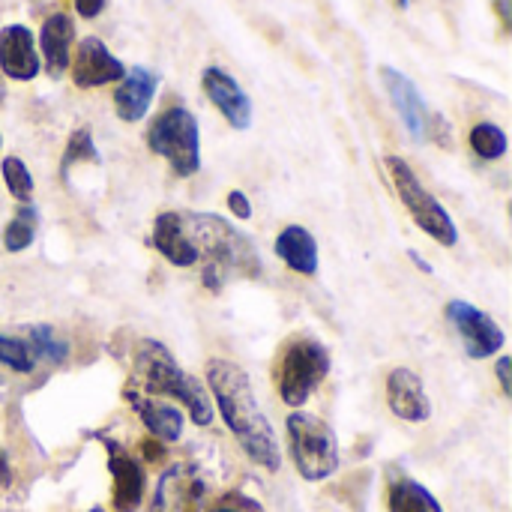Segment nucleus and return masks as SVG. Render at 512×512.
Wrapping results in <instances>:
<instances>
[{
	"instance_id": "1",
	"label": "nucleus",
	"mask_w": 512,
	"mask_h": 512,
	"mask_svg": "<svg viewBox=\"0 0 512 512\" xmlns=\"http://www.w3.org/2000/svg\"><path fill=\"white\" fill-rule=\"evenodd\" d=\"M150 243L174 264L195 267L204 261V282L219 288V279L258 276L255 246L213 213H159Z\"/></svg>"
},
{
	"instance_id": "2",
	"label": "nucleus",
	"mask_w": 512,
	"mask_h": 512,
	"mask_svg": "<svg viewBox=\"0 0 512 512\" xmlns=\"http://www.w3.org/2000/svg\"><path fill=\"white\" fill-rule=\"evenodd\" d=\"M207 387L219 405L222 420L240 441L243 453L255 465L276 474L282 468L279 444H276V435H273L258 399H255L249 375L231 360H210L207 363Z\"/></svg>"
},
{
	"instance_id": "3",
	"label": "nucleus",
	"mask_w": 512,
	"mask_h": 512,
	"mask_svg": "<svg viewBox=\"0 0 512 512\" xmlns=\"http://www.w3.org/2000/svg\"><path fill=\"white\" fill-rule=\"evenodd\" d=\"M135 381L144 387L150 396H168L177 399L195 426H210L213 423V402L204 390V384L192 375H186L174 357L168 354L165 345L159 342H141L138 357H135Z\"/></svg>"
},
{
	"instance_id": "4",
	"label": "nucleus",
	"mask_w": 512,
	"mask_h": 512,
	"mask_svg": "<svg viewBox=\"0 0 512 512\" xmlns=\"http://www.w3.org/2000/svg\"><path fill=\"white\" fill-rule=\"evenodd\" d=\"M147 147L162 156L177 177H192L201 168V132L189 108L171 105L147 126Z\"/></svg>"
},
{
	"instance_id": "5",
	"label": "nucleus",
	"mask_w": 512,
	"mask_h": 512,
	"mask_svg": "<svg viewBox=\"0 0 512 512\" xmlns=\"http://www.w3.org/2000/svg\"><path fill=\"white\" fill-rule=\"evenodd\" d=\"M330 372V351L315 339H291L276 366L279 396L291 408H303L309 396L318 390V384Z\"/></svg>"
},
{
	"instance_id": "6",
	"label": "nucleus",
	"mask_w": 512,
	"mask_h": 512,
	"mask_svg": "<svg viewBox=\"0 0 512 512\" xmlns=\"http://www.w3.org/2000/svg\"><path fill=\"white\" fill-rule=\"evenodd\" d=\"M288 444H291V456H294V465L303 480L321 483L336 474L339 444H336L333 429L324 420L303 414V411L291 414L288 417Z\"/></svg>"
},
{
	"instance_id": "7",
	"label": "nucleus",
	"mask_w": 512,
	"mask_h": 512,
	"mask_svg": "<svg viewBox=\"0 0 512 512\" xmlns=\"http://www.w3.org/2000/svg\"><path fill=\"white\" fill-rule=\"evenodd\" d=\"M384 165H387V171H390V177H393V186H396L402 204L408 207L411 219H414L429 237H435L438 243L456 246L459 231H456L453 216H450V213L444 210V204L420 183V177L414 174V168H411L402 156H387Z\"/></svg>"
},
{
	"instance_id": "8",
	"label": "nucleus",
	"mask_w": 512,
	"mask_h": 512,
	"mask_svg": "<svg viewBox=\"0 0 512 512\" xmlns=\"http://www.w3.org/2000/svg\"><path fill=\"white\" fill-rule=\"evenodd\" d=\"M447 321L456 327V333L465 342V351L471 360H486L492 354H498L504 348V330L495 324V318H489L483 309H477L474 303L465 300H450L447 303Z\"/></svg>"
},
{
	"instance_id": "9",
	"label": "nucleus",
	"mask_w": 512,
	"mask_h": 512,
	"mask_svg": "<svg viewBox=\"0 0 512 512\" xmlns=\"http://www.w3.org/2000/svg\"><path fill=\"white\" fill-rule=\"evenodd\" d=\"M69 69H72V81L78 87H102V84L120 81L126 75V66L96 36L81 39V45L75 48V57L69 60Z\"/></svg>"
},
{
	"instance_id": "10",
	"label": "nucleus",
	"mask_w": 512,
	"mask_h": 512,
	"mask_svg": "<svg viewBox=\"0 0 512 512\" xmlns=\"http://www.w3.org/2000/svg\"><path fill=\"white\" fill-rule=\"evenodd\" d=\"M201 87L207 99L219 108V114L234 126V129H249L252 126V99L246 90L237 84V78L219 66H207L201 75Z\"/></svg>"
},
{
	"instance_id": "11",
	"label": "nucleus",
	"mask_w": 512,
	"mask_h": 512,
	"mask_svg": "<svg viewBox=\"0 0 512 512\" xmlns=\"http://www.w3.org/2000/svg\"><path fill=\"white\" fill-rule=\"evenodd\" d=\"M381 78H384V87H387V93H390V99H393V105H396L405 129H408V135L414 141H426V126H429L432 111L426 108V99L420 96L417 84L405 72H399L393 66H381Z\"/></svg>"
},
{
	"instance_id": "12",
	"label": "nucleus",
	"mask_w": 512,
	"mask_h": 512,
	"mask_svg": "<svg viewBox=\"0 0 512 512\" xmlns=\"http://www.w3.org/2000/svg\"><path fill=\"white\" fill-rule=\"evenodd\" d=\"M42 69L33 33L24 24H9L0 30V72L12 81H33Z\"/></svg>"
},
{
	"instance_id": "13",
	"label": "nucleus",
	"mask_w": 512,
	"mask_h": 512,
	"mask_svg": "<svg viewBox=\"0 0 512 512\" xmlns=\"http://www.w3.org/2000/svg\"><path fill=\"white\" fill-rule=\"evenodd\" d=\"M159 90V75L144 69V66H132L126 69V75L120 78L117 90H114V111L123 123H138L147 117L150 102Z\"/></svg>"
},
{
	"instance_id": "14",
	"label": "nucleus",
	"mask_w": 512,
	"mask_h": 512,
	"mask_svg": "<svg viewBox=\"0 0 512 512\" xmlns=\"http://www.w3.org/2000/svg\"><path fill=\"white\" fill-rule=\"evenodd\" d=\"M387 405L405 423H426L432 417V402L420 375L411 369H393L387 378Z\"/></svg>"
},
{
	"instance_id": "15",
	"label": "nucleus",
	"mask_w": 512,
	"mask_h": 512,
	"mask_svg": "<svg viewBox=\"0 0 512 512\" xmlns=\"http://www.w3.org/2000/svg\"><path fill=\"white\" fill-rule=\"evenodd\" d=\"M72 39H75V24L66 12H51L45 21H42V30H39V51H42V63H45V72L51 78H60L66 69H69V60H72Z\"/></svg>"
},
{
	"instance_id": "16",
	"label": "nucleus",
	"mask_w": 512,
	"mask_h": 512,
	"mask_svg": "<svg viewBox=\"0 0 512 512\" xmlns=\"http://www.w3.org/2000/svg\"><path fill=\"white\" fill-rule=\"evenodd\" d=\"M276 255L297 273L312 276L318 270V243L315 237L300 228V225H288L279 237H276Z\"/></svg>"
},
{
	"instance_id": "17",
	"label": "nucleus",
	"mask_w": 512,
	"mask_h": 512,
	"mask_svg": "<svg viewBox=\"0 0 512 512\" xmlns=\"http://www.w3.org/2000/svg\"><path fill=\"white\" fill-rule=\"evenodd\" d=\"M111 474H114V510L135 512L144 498V471L135 459L114 453L111 456Z\"/></svg>"
},
{
	"instance_id": "18",
	"label": "nucleus",
	"mask_w": 512,
	"mask_h": 512,
	"mask_svg": "<svg viewBox=\"0 0 512 512\" xmlns=\"http://www.w3.org/2000/svg\"><path fill=\"white\" fill-rule=\"evenodd\" d=\"M129 402L135 405L141 423L162 441H177L183 435V414L174 405L165 402H153L150 396H138L135 390L129 393Z\"/></svg>"
},
{
	"instance_id": "19",
	"label": "nucleus",
	"mask_w": 512,
	"mask_h": 512,
	"mask_svg": "<svg viewBox=\"0 0 512 512\" xmlns=\"http://www.w3.org/2000/svg\"><path fill=\"white\" fill-rule=\"evenodd\" d=\"M390 512H444L429 489L414 480H396L390 486Z\"/></svg>"
},
{
	"instance_id": "20",
	"label": "nucleus",
	"mask_w": 512,
	"mask_h": 512,
	"mask_svg": "<svg viewBox=\"0 0 512 512\" xmlns=\"http://www.w3.org/2000/svg\"><path fill=\"white\" fill-rule=\"evenodd\" d=\"M36 225H39L36 207L33 204H21L18 213L3 228V246H6V252H24L33 243V237H36Z\"/></svg>"
},
{
	"instance_id": "21",
	"label": "nucleus",
	"mask_w": 512,
	"mask_h": 512,
	"mask_svg": "<svg viewBox=\"0 0 512 512\" xmlns=\"http://www.w3.org/2000/svg\"><path fill=\"white\" fill-rule=\"evenodd\" d=\"M24 342H27V348H30V354H33V360H36V363H39V360L60 363V360H66V354H69V345H66V339H63L57 330L45 327V324H36V327H30Z\"/></svg>"
},
{
	"instance_id": "22",
	"label": "nucleus",
	"mask_w": 512,
	"mask_h": 512,
	"mask_svg": "<svg viewBox=\"0 0 512 512\" xmlns=\"http://www.w3.org/2000/svg\"><path fill=\"white\" fill-rule=\"evenodd\" d=\"M471 147L480 159H501L507 153V135L495 123H477L471 129Z\"/></svg>"
},
{
	"instance_id": "23",
	"label": "nucleus",
	"mask_w": 512,
	"mask_h": 512,
	"mask_svg": "<svg viewBox=\"0 0 512 512\" xmlns=\"http://www.w3.org/2000/svg\"><path fill=\"white\" fill-rule=\"evenodd\" d=\"M0 171H3V183H6V189H9V195H12L15 201L27 204V201L33 198V177H30L27 165H24L18 156H6L3 165H0Z\"/></svg>"
},
{
	"instance_id": "24",
	"label": "nucleus",
	"mask_w": 512,
	"mask_h": 512,
	"mask_svg": "<svg viewBox=\"0 0 512 512\" xmlns=\"http://www.w3.org/2000/svg\"><path fill=\"white\" fill-rule=\"evenodd\" d=\"M0 366H9L12 372L27 375V372H33L36 360H33V354H30V348H27L24 339L0 336Z\"/></svg>"
},
{
	"instance_id": "25",
	"label": "nucleus",
	"mask_w": 512,
	"mask_h": 512,
	"mask_svg": "<svg viewBox=\"0 0 512 512\" xmlns=\"http://www.w3.org/2000/svg\"><path fill=\"white\" fill-rule=\"evenodd\" d=\"M75 162H99V150L93 144L90 129H75L66 141V153H63V171H69V165Z\"/></svg>"
},
{
	"instance_id": "26",
	"label": "nucleus",
	"mask_w": 512,
	"mask_h": 512,
	"mask_svg": "<svg viewBox=\"0 0 512 512\" xmlns=\"http://www.w3.org/2000/svg\"><path fill=\"white\" fill-rule=\"evenodd\" d=\"M228 207H231V213H234L237 219H249V216H252V204H249V198H246L240 189H234V192L228 195Z\"/></svg>"
},
{
	"instance_id": "27",
	"label": "nucleus",
	"mask_w": 512,
	"mask_h": 512,
	"mask_svg": "<svg viewBox=\"0 0 512 512\" xmlns=\"http://www.w3.org/2000/svg\"><path fill=\"white\" fill-rule=\"evenodd\" d=\"M72 3H75V9H78L81 18H96L105 9L108 0H72Z\"/></svg>"
},
{
	"instance_id": "28",
	"label": "nucleus",
	"mask_w": 512,
	"mask_h": 512,
	"mask_svg": "<svg viewBox=\"0 0 512 512\" xmlns=\"http://www.w3.org/2000/svg\"><path fill=\"white\" fill-rule=\"evenodd\" d=\"M498 378H501V390L512 396V381H510V357H501L498 360Z\"/></svg>"
},
{
	"instance_id": "29",
	"label": "nucleus",
	"mask_w": 512,
	"mask_h": 512,
	"mask_svg": "<svg viewBox=\"0 0 512 512\" xmlns=\"http://www.w3.org/2000/svg\"><path fill=\"white\" fill-rule=\"evenodd\" d=\"M495 9H498L501 27H504V30H510L512 27V0H495Z\"/></svg>"
},
{
	"instance_id": "30",
	"label": "nucleus",
	"mask_w": 512,
	"mask_h": 512,
	"mask_svg": "<svg viewBox=\"0 0 512 512\" xmlns=\"http://www.w3.org/2000/svg\"><path fill=\"white\" fill-rule=\"evenodd\" d=\"M9 483H12V471H9L6 456H0V486H9Z\"/></svg>"
},
{
	"instance_id": "31",
	"label": "nucleus",
	"mask_w": 512,
	"mask_h": 512,
	"mask_svg": "<svg viewBox=\"0 0 512 512\" xmlns=\"http://www.w3.org/2000/svg\"><path fill=\"white\" fill-rule=\"evenodd\" d=\"M408 258H411V261H414V264H417L423 273H432V264H426V258H423V255H417L414 249H408Z\"/></svg>"
},
{
	"instance_id": "32",
	"label": "nucleus",
	"mask_w": 512,
	"mask_h": 512,
	"mask_svg": "<svg viewBox=\"0 0 512 512\" xmlns=\"http://www.w3.org/2000/svg\"><path fill=\"white\" fill-rule=\"evenodd\" d=\"M3 96H6V84H3V72H0V105H3Z\"/></svg>"
},
{
	"instance_id": "33",
	"label": "nucleus",
	"mask_w": 512,
	"mask_h": 512,
	"mask_svg": "<svg viewBox=\"0 0 512 512\" xmlns=\"http://www.w3.org/2000/svg\"><path fill=\"white\" fill-rule=\"evenodd\" d=\"M213 512H240V510H234V507H219V510H213Z\"/></svg>"
},
{
	"instance_id": "34",
	"label": "nucleus",
	"mask_w": 512,
	"mask_h": 512,
	"mask_svg": "<svg viewBox=\"0 0 512 512\" xmlns=\"http://www.w3.org/2000/svg\"><path fill=\"white\" fill-rule=\"evenodd\" d=\"M0 144H3V138H0Z\"/></svg>"
}]
</instances>
